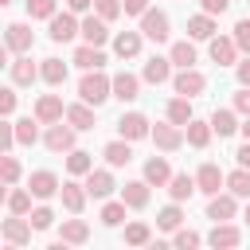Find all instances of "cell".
<instances>
[{"mask_svg": "<svg viewBox=\"0 0 250 250\" xmlns=\"http://www.w3.org/2000/svg\"><path fill=\"white\" fill-rule=\"evenodd\" d=\"M78 98H82V102H90V105L98 109L102 102H109V98H113V78H105L102 70H86V74H82V82H78Z\"/></svg>", "mask_w": 250, "mask_h": 250, "instance_id": "obj_1", "label": "cell"}, {"mask_svg": "<svg viewBox=\"0 0 250 250\" xmlns=\"http://www.w3.org/2000/svg\"><path fill=\"white\" fill-rule=\"evenodd\" d=\"M141 35H145V39H152V43H168V35H172L168 16H164L160 8H148V12L141 16Z\"/></svg>", "mask_w": 250, "mask_h": 250, "instance_id": "obj_2", "label": "cell"}, {"mask_svg": "<svg viewBox=\"0 0 250 250\" xmlns=\"http://www.w3.org/2000/svg\"><path fill=\"white\" fill-rule=\"evenodd\" d=\"M172 90L184 94V98H199L207 90V78L195 70V66H180V74H172Z\"/></svg>", "mask_w": 250, "mask_h": 250, "instance_id": "obj_3", "label": "cell"}, {"mask_svg": "<svg viewBox=\"0 0 250 250\" xmlns=\"http://www.w3.org/2000/svg\"><path fill=\"white\" fill-rule=\"evenodd\" d=\"M31 43H35L31 23H8V27H4V47H8L12 55H27Z\"/></svg>", "mask_w": 250, "mask_h": 250, "instance_id": "obj_4", "label": "cell"}, {"mask_svg": "<svg viewBox=\"0 0 250 250\" xmlns=\"http://www.w3.org/2000/svg\"><path fill=\"white\" fill-rule=\"evenodd\" d=\"M74 133H78V129H74L70 121H66V125H62V121H55V125H47L43 145H47L51 152H70V148H74Z\"/></svg>", "mask_w": 250, "mask_h": 250, "instance_id": "obj_5", "label": "cell"}, {"mask_svg": "<svg viewBox=\"0 0 250 250\" xmlns=\"http://www.w3.org/2000/svg\"><path fill=\"white\" fill-rule=\"evenodd\" d=\"M55 43H66V39H74V35H82V23L74 20V12L66 8V12H55L51 16V31H47Z\"/></svg>", "mask_w": 250, "mask_h": 250, "instance_id": "obj_6", "label": "cell"}, {"mask_svg": "<svg viewBox=\"0 0 250 250\" xmlns=\"http://www.w3.org/2000/svg\"><path fill=\"white\" fill-rule=\"evenodd\" d=\"M152 141H156V148H164V152H176V148L188 141V133H184V125H176V121H164V125H152Z\"/></svg>", "mask_w": 250, "mask_h": 250, "instance_id": "obj_7", "label": "cell"}, {"mask_svg": "<svg viewBox=\"0 0 250 250\" xmlns=\"http://www.w3.org/2000/svg\"><path fill=\"white\" fill-rule=\"evenodd\" d=\"M117 133H121L125 141H145V137H152V125H148L145 113H121Z\"/></svg>", "mask_w": 250, "mask_h": 250, "instance_id": "obj_8", "label": "cell"}, {"mask_svg": "<svg viewBox=\"0 0 250 250\" xmlns=\"http://www.w3.org/2000/svg\"><path fill=\"white\" fill-rule=\"evenodd\" d=\"M27 188H31V195L35 199H51V195H59V176L51 172V168H39V172H31L27 176Z\"/></svg>", "mask_w": 250, "mask_h": 250, "instance_id": "obj_9", "label": "cell"}, {"mask_svg": "<svg viewBox=\"0 0 250 250\" xmlns=\"http://www.w3.org/2000/svg\"><path fill=\"white\" fill-rule=\"evenodd\" d=\"M211 47V62H219V66H230V62H238V43H234V35H215V39H207Z\"/></svg>", "mask_w": 250, "mask_h": 250, "instance_id": "obj_10", "label": "cell"}, {"mask_svg": "<svg viewBox=\"0 0 250 250\" xmlns=\"http://www.w3.org/2000/svg\"><path fill=\"white\" fill-rule=\"evenodd\" d=\"M35 117H39V125H55V121H62V117H66L62 98H59V94H43V98L35 102Z\"/></svg>", "mask_w": 250, "mask_h": 250, "instance_id": "obj_11", "label": "cell"}, {"mask_svg": "<svg viewBox=\"0 0 250 250\" xmlns=\"http://www.w3.org/2000/svg\"><path fill=\"white\" fill-rule=\"evenodd\" d=\"M113 188H117V184H113V172H109V168H90V172H86V191H90L94 199H109Z\"/></svg>", "mask_w": 250, "mask_h": 250, "instance_id": "obj_12", "label": "cell"}, {"mask_svg": "<svg viewBox=\"0 0 250 250\" xmlns=\"http://www.w3.org/2000/svg\"><path fill=\"white\" fill-rule=\"evenodd\" d=\"M238 195L234 191H219V195H211V203H207V219H215V223H230L234 215H238V203H234Z\"/></svg>", "mask_w": 250, "mask_h": 250, "instance_id": "obj_13", "label": "cell"}, {"mask_svg": "<svg viewBox=\"0 0 250 250\" xmlns=\"http://www.w3.org/2000/svg\"><path fill=\"white\" fill-rule=\"evenodd\" d=\"M31 219H23V215H12V219H4V242L8 246H27L31 242Z\"/></svg>", "mask_w": 250, "mask_h": 250, "instance_id": "obj_14", "label": "cell"}, {"mask_svg": "<svg viewBox=\"0 0 250 250\" xmlns=\"http://www.w3.org/2000/svg\"><path fill=\"white\" fill-rule=\"evenodd\" d=\"M172 59H164V55H152V59H145V70H141V78L148 82V86H160V82H168L172 78Z\"/></svg>", "mask_w": 250, "mask_h": 250, "instance_id": "obj_15", "label": "cell"}, {"mask_svg": "<svg viewBox=\"0 0 250 250\" xmlns=\"http://www.w3.org/2000/svg\"><path fill=\"white\" fill-rule=\"evenodd\" d=\"M195 184H199V191H203V195H219V188L227 184V176L219 172V164L203 160V164H199V172H195Z\"/></svg>", "mask_w": 250, "mask_h": 250, "instance_id": "obj_16", "label": "cell"}, {"mask_svg": "<svg viewBox=\"0 0 250 250\" xmlns=\"http://www.w3.org/2000/svg\"><path fill=\"white\" fill-rule=\"evenodd\" d=\"M8 74H12L16 86H31V82L39 78V66L31 62V55H16V59L8 62Z\"/></svg>", "mask_w": 250, "mask_h": 250, "instance_id": "obj_17", "label": "cell"}, {"mask_svg": "<svg viewBox=\"0 0 250 250\" xmlns=\"http://www.w3.org/2000/svg\"><path fill=\"white\" fill-rule=\"evenodd\" d=\"M113 98L117 102H137L141 98V78L129 74V70H117L113 74Z\"/></svg>", "mask_w": 250, "mask_h": 250, "instance_id": "obj_18", "label": "cell"}, {"mask_svg": "<svg viewBox=\"0 0 250 250\" xmlns=\"http://www.w3.org/2000/svg\"><path fill=\"white\" fill-rule=\"evenodd\" d=\"M59 195H62V207L70 211V215H82V207H86V184H74V180H66L62 188H59Z\"/></svg>", "mask_w": 250, "mask_h": 250, "instance_id": "obj_19", "label": "cell"}, {"mask_svg": "<svg viewBox=\"0 0 250 250\" xmlns=\"http://www.w3.org/2000/svg\"><path fill=\"white\" fill-rule=\"evenodd\" d=\"M59 238H62L66 246H82V242H90V223H86V219H62Z\"/></svg>", "mask_w": 250, "mask_h": 250, "instance_id": "obj_20", "label": "cell"}, {"mask_svg": "<svg viewBox=\"0 0 250 250\" xmlns=\"http://www.w3.org/2000/svg\"><path fill=\"white\" fill-rule=\"evenodd\" d=\"M113 55L117 59H137L141 55V31H117L113 35Z\"/></svg>", "mask_w": 250, "mask_h": 250, "instance_id": "obj_21", "label": "cell"}, {"mask_svg": "<svg viewBox=\"0 0 250 250\" xmlns=\"http://www.w3.org/2000/svg\"><path fill=\"white\" fill-rule=\"evenodd\" d=\"M74 66H82V70H102L105 66V55H102V47H94V43H82L78 51H74V59H70Z\"/></svg>", "mask_w": 250, "mask_h": 250, "instance_id": "obj_22", "label": "cell"}, {"mask_svg": "<svg viewBox=\"0 0 250 250\" xmlns=\"http://www.w3.org/2000/svg\"><path fill=\"white\" fill-rule=\"evenodd\" d=\"M184 133H188V145H191V148H207L211 137H215L211 121H199V117H191V121L184 125Z\"/></svg>", "mask_w": 250, "mask_h": 250, "instance_id": "obj_23", "label": "cell"}, {"mask_svg": "<svg viewBox=\"0 0 250 250\" xmlns=\"http://www.w3.org/2000/svg\"><path fill=\"white\" fill-rule=\"evenodd\" d=\"M148 180H129L125 188H121V199L133 207V211H141V207H148Z\"/></svg>", "mask_w": 250, "mask_h": 250, "instance_id": "obj_24", "label": "cell"}, {"mask_svg": "<svg viewBox=\"0 0 250 250\" xmlns=\"http://www.w3.org/2000/svg\"><path fill=\"white\" fill-rule=\"evenodd\" d=\"M109 20H102V16H86L82 20V39L86 43H94V47H102L105 39H109V27H105Z\"/></svg>", "mask_w": 250, "mask_h": 250, "instance_id": "obj_25", "label": "cell"}, {"mask_svg": "<svg viewBox=\"0 0 250 250\" xmlns=\"http://www.w3.org/2000/svg\"><path fill=\"white\" fill-rule=\"evenodd\" d=\"M66 121H70L78 133H86V129H94V125H98V121H94L90 102H74V105H66Z\"/></svg>", "mask_w": 250, "mask_h": 250, "instance_id": "obj_26", "label": "cell"}, {"mask_svg": "<svg viewBox=\"0 0 250 250\" xmlns=\"http://www.w3.org/2000/svg\"><path fill=\"white\" fill-rule=\"evenodd\" d=\"M102 156H105V164H109V168H125V164L133 160V148H129V141L121 137V141H109V145L102 148Z\"/></svg>", "mask_w": 250, "mask_h": 250, "instance_id": "obj_27", "label": "cell"}, {"mask_svg": "<svg viewBox=\"0 0 250 250\" xmlns=\"http://www.w3.org/2000/svg\"><path fill=\"white\" fill-rule=\"evenodd\" d=\"M191 191H199V184H195V176H188V172H176V176L168 180V195H172L176 203H184V199H191Z\"/></svg>", "mask_w": 250, "mask_h": 250, "instance_id": "obj_28", "label": "cell"}, {"mask_svg": "<svg viewBox=\"0 0 250 250\" xmlns=\"http://www.w3.org/2000/svg\"><path fill=\"white\" fill-rule=\"evenodd\" d=\"M145 180H148L152 188H164V184L172 180V168H168V160H164V156H152V160H145Z\"/></svg>", "mask_w": 250, "mask_h": 250, "instance_id": "obj_29", "label": "cell"}, {"mask_svg": "<svg viewBox=\"0 0 250 250\" xmlns=\"http://www.w3.org/2000/svg\"><path fill=\"white\" fill-rule=\"evenodd\" d=\"M207 242H211V246H238V242H242V230L230 227V223H215L211 234H207Z\"/></svg>", "mask_w": 250, "mask_h": 250, "instance_id": "obj_30", "label": "cell"}, {"mask_svg": "<svg viewBox=\"0 0 250 250\" xmlns=\"http://www.w3.org/2000/svg\"><path fill=\"white\" fill-rule=\"evenodd\" d=\"M215 16H207V12H199V16H191L188 20V35L191 39H215Z\"/></svg>", "mask_w": 250, "mask_h": 250, "instance_id": "obj_31", "label": "cell"}, {"mask_svg": "<svg viewBox=\"0 0 250 250\" xmlns=\"http://www.w3.org/2000/svg\"><path fill=\"white\" fill-rule=\"evenodd\" d=\"M39 78H43L47 86H62V82H66V62H62V59H43V62H39Z\"/></svg>", "mask_w": 250, "mask_h": 250, "instance_id": "obj_32", "label": "cell"}, {"mask_svg": "<svg viewBox=\"0 0 250 250\" xmlns=\"http://www.w3.org/2000/svg\"><path fill=\"white\" fill-rule=\"evenodd\" d=\"M94 168V152H82V148H70L66 152V172L70 176H86Z\"/></svg>", "mask_w": 250, "mask_h": 250, "instance_id": "obj_33", "label": "cell"}, {"mask_svg": "<svg viewBox=\"0 0 250 250\" xmlns=\"http://www.w3.org/2000/svg\"><path fill=\"white\" fill-rule=\"evenodd\" d=\"M31 199H35V195H31V188H16V191H8V199H4V203H8V211H12V215H31Z\"/></svg>", "mask_w": 250, "mask_h": 250, "instance_id": "obj_34", "label": "cell"}, {"mask_svg": "<svg viewBox=\"0 0 250 250\" xmlns=\"http://www.w3.org/2000/svg\"><path fill=\"white\" fill-rule=\"evenodd\" d=\"M180 223H184V211H180V203L172 199L168 207H160L156 211V227L160 230H180Z\"/></svg>", "mask_w": 250, "mask_h": 250, "instance_id": "obj_35", "label": "cell"}, {"mask_svg": "<svg viewBox=\"0 0 250 250\" xmlns=\"http://www.w3.org/2000/svg\"><path fill=\"white\" fill-rule=\"evenodd\" d=\"M227 191H234L238 199H250V168H234L230 176H227Z\"/></svg>", "mask_w": 250, "mask_h": 250, "instance_id": "obj_36", "label": "cell"}, {"mask_svg": "<svg viewBox=\"0 0 250 250\" xmlns=\"http://www.w3.org/2000/svg\"><path fill=\"white\" fill-rule=\"evenodd\" d=\"M164 113H168V121H176V125H188V121H191V98H184V94H180V98H172Z\"/></svg>", "mask_w": 250, "mask_h": 250, "instance_id": "obj_37", "label": "cell"}, {"mask_svg": "<svg viewBox=\"0 0 250 250\" xmlns=\"http://www.w3.org/2000/svg\"><path fill=\"white\" fill-rule=\"evenodd\" d=\"M211 129H215L219 137H230V133L238 129V117H234V109H215V113H211Z\"/></svg>", "mask_w": 250, "mask_h": 250, "instance_id": "obj_38", "label": "cell"}, {"mask_svg": "<svg viewBox=\"0 0 250 250\" xmlns=\"http://www.w3.org/2000/svg\"><path fill=\"white\" fill-rule=\"evenodd\" d=\"M168 59H172L176 66H195V43H188V39H180V43H172V51H168Z\"/></svg>", "mask_w": 250, "mask_h": 250, "instance_id": "obj_39", "label": "cell"}, {"mask_svg": "<svg viewBox=\"0 0 250 250\" xmlns=\"http://www.w3.org/2000/svg\"><path fill=\"white\" fill-rule=\"evenodd\" d=\"M125 207H129L125 199L105 203V207H102V227H121V223H125Z\"/></svg>", "mask_w": 250, "mask_h": 250, "instance_id": "obj_40", "label": "cell"}, {"mask_svg": "<svg viewBox=\"0 0 250 250\" xmlns=\"http://www.w3.org/2000/svg\"><path fill=\"white\" fill-rule=\"evenodd\" d=\"M35 121H39V117H35ZM35 121H31V117H20V121H16V141H20V145H35V141H39Z\"/></svg>", "mask_w": 250, "mask_h": 250, "instance_id": "obj_41", "label": "cell"}, {"mask_svg": "<svg viewBox=\"0 0 250 250\" xmlns=\"http://www.w3.org/2000/svg\"><path fill=\"white\" fill-rule=\"evenodd\" d=\"M125 242H129V246H145V242H152L148 223H129V227H125Z\"/></svg>", "mask_w": 250, "mask_h": 250, "instance_id": "obj_42", "label": "cell"}, {"mask_svg": "<svg viewBox=\"0 0 250 250\" xmlns=\"http://www.w3.org/2000/svg\"><path fill=\"white\" fill-rule=\"evenodd\" d=\"M59 12V0H27V16L31 20H51Z\"/></svg>", "mask_w": 250, "mask_h": 250, "instance_id": "obj_43", "label": "cell"}, {"mask_svg": "<svg viewBox=\"0 0 250 250\" xmlns=\"http://www.w3.org/2000/svg\"><path fill=\"white\" fill-rule=\"evenodd\" d=\"M0 180H4L8 188H12L16 180H20V160H16L12 152H4V156H0Z\"/></svg>", "mask_w": 250, "mask_h": 250, "instance_id": "obj_44", "label": "cell"}, {"mask_svg": "<svg viewBox=\"0 0 250 250\" xmlns=\"http://www.w3.org/2000/svg\"><path fill=\"white\" fill-rule=\"evenodd\" d=\"M94 12H98L102 20H117V16L125 12V4H121V0H94Z\"/></svg>", "mask_w": 250, "mask_h": 250, "instance_id": "obj_45", "label": "cell"}, {"mask_svg": "<svg viewBox=\"0 0 250 250\" xmlns=\"http://www.w3.org/2000/svg\"><path fill=\"white\" fill-rule=\"evenodd\" d=\"M203 238L195 234V230H172V246H180V250H191V246H199Z\"/></svg>", "mask_w": 250, "mask_h": 250, "instance_id": "obj_46", "label": "cell"}, {"mask_svg": "<svg viewBox=\"0 0 250 250\" xmlns=\"http://www.w3.org/2000/svg\"><path fill=\"white\" fill-rule=\"evenodd\" d=\"M234 43H238L242 55H250V20H238L234 23Z\"/></svg>", "mask_w": 250, "mask_h": 250, "instance_id": "obj_47", "label": "cell"}, {"mask_svg": "<svg viewBox=\"0 0 250 250\" xmlns=\"http://www.w3.org/2000/svg\"><path fill=\"white\" fill-rule=\"evenodd\" d=\"M16 145H20V141H16V121H4V125H0V148L12 152Z\"/></svg>", "mask_w": 250, "mask_h": 250, "instance_id": "obj_48", "label": "cell"}, {"mask_svg": "<svg viewBox=\"0 0 250 250\" xmlns=\"http://www.w3.org/2000/svg\"><path fill=\"white\" fill-rule=\"evenodd\" d=\"M51 223H55V211H51V207H35V211H31V227H35V230H47Z\"/></svg>", "mask_w": 250, "mask_h": 250, "instance_id": "obj_49", "label": "cell"}, {"mask_svg": "<svg viewBox=\"0 0 250 250\" xmlns=\"http://www.w3.org/2000/svg\"><path fill=\"white\" fill-rule=\"evenodd\" d=\"M0 113H4V117L16 113V90H0Z\"/></svg>", "mask_w": 250, "mask_h": 250, "instance_id": "obj_50", "label": "cell"}, {"mask_svg": "<svg viewBox=\"0 0 250 250\" xmlns=\"http://www.w3.org/2000/svg\"><path fill=\"white\" fill-rule=\"evenodd\" d=\"M199 8H203L207 16H223V12L230 8V0H199Z\"/></svg>", "mask_w": 250, "mask_h": 250, "instance_id": "obj_51", "label": "cell"}, {"mask_svg": "<svg viewBox=\"0 0 250 250\" xmlns=\"http://www.w3.org/2000/svg\"><path fill=\"white\" fill-rule=\"evenodd\" d=\"M234 109H238V113H246V117H250V86H242V90H238V94H234Z\"/></svg>", "mask_w": 250, "mask_h": 250, "instance_id": "obj_52", "label": "cell"}, {"mask_svg": "<svg viewBox=\"0 0 250 250\" xmlns=\"http://www.w3.org/2000/svg\"><path fill=\"white\" fill-rule=\"evenodd\" d=\"M148 12V0H125V16H145Z\"/></svg>", "mask_w": 250, "mask_h": 250, "instance_id": "obj_53", "label": "cell"}, {"mask_svg": "<svg viewBox=\"0 0 250 250\" xmlns=\"http://www.w3.org/2000/svg\"><path fill=\"white\" fill-rule=\"evenodd\" d=\"M234 66H238V70H234V74H238V86H250V55H246L242 62H234Z\"/></svg>", "mask_w": 250, "mask_h": 250, "instance_id": "obj_54", "label": "cell"}, {"mask_svg": "<svg viewBox=\"0 0 250 250\" xmlns=\"http://www.w3.org/2000/svg\"><path fill=\"white\" fill-rule=\"evenodd\" d=\"M66 8L78 16V12H90V8H94V0H66Z\"/></svg>", "mask_w": 250, "mask_h": 250, "instance_id": "obj_55", "label": "cell"}, {"mask_svg": "<svg viewBox=\"0 0 250 250\" xmlns=\"http://www.w3.org/2000/svg\"><path fill=\"white\" fill-rule=\"evenodd\" d=\"M234 160H238V164H242V168H250V141H246V145H242V148H238V152H234Z\"/></svg>", "mask_w": 250, "mask_h": 250, "instance_id": "obj_56", "label": "cell"}, {"mask_svg": "<svg viewBox=\"0 0 250 250\" xmlns=\"http://www.w3.org/2000/svg\"><path fill=\"white\" fill-rule=\"evenodd\" d=\"M238 129H242V137H246V141H250V117H246V121H242V125H238Z\"/></svg>", "mask_w": 250, "mask_h": 250, "instance_id": "obj_57", "label": "cell"}, {"mask_svg": "<svg viewBox=\"0 0 250 250\" xmlns=\"http://www.w3.org/2000/svg\"><path fill=\"white\" fill-rule=\"evenodd\" d=\"M242 219H246V230H250V199H246V215Z\"/></svg>", "mask_w": 250, "mask_h": 250, "instance_id": "obj_58", "label": "cell"}, {"mask_svg": "<svg viewBox=\"0 0 250 250\" xmlns=\"http://www.w3.org/2000/svg\"><path fill=\"white\" fill-rule=\"evenodd\" d=\"M0 4H12V0H0Z\"/></svg>", "mask_w": 250, "mask_h": 250, "instance_id": "obj_59", "label": "cell"}]
</instances>
